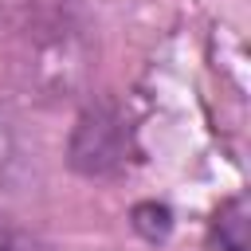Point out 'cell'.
<instances>
[{"instance_id":"obj_1","label":"cell","mask_w":251,"mask_h":251,"mask_svg":"<svg viewBox=\"0 0 251 251\" xmlns=\"http://www.w3.org/2000/svg\"><path fill=\"white\" fill-rule=\"evenodd\" d=\"M212 235H216V251H247V227H243V204L235 200V204H227L220 216H216V227H212Z\"/></svg>"},{"instance_id":"obj_2","label":"cell","mask_w":251,"mask_h":251,"mask_svg":"<svg viewBox=\"0 0 251 251\" xmlns=\"http://www.w3.org/2000/svg\"><path fill=\"white\" fill-rule=\"evenodd\" d=\"M0 251H35L27 239H20L16 231H8V227H0Z\"/></svg>"}]
</instances>
